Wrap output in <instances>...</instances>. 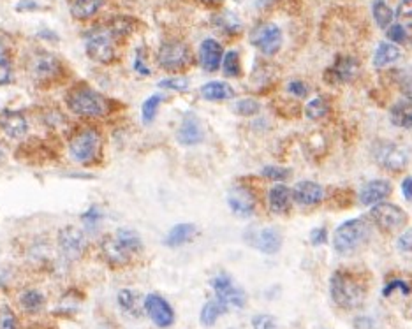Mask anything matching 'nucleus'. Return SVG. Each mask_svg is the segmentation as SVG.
Returning a JSON list of instances; mask_svg holds the SVG:
<instances>
[{"instance_id": "31", "label": "nucleus", "mask_w": 412, "mask_h": 329, "mask_svg": "<svg viewBox=\"0 0 412 329\" xmlns=\"http://www.w3.org/2000/svg\"><path fill=\"white\" fill-rule=\"evenodd\" d=\"M105 0H76L72 4V16L78 20H88L99 11Z\"/></svg>"}, {"instance_id": "38", "label": "nucleus", "mask_w": 412, "mask_h": 329, "mask_svg": "<svg viewBox=\"0 0 412 329\" xmlns=\"http://www.w3.org/2000/svg\"><path fill=\"white\" fill-rule=\"evenodd\" d=\"M224 58V74L226 76H231V78H237V76H240V55H238V51H227L226 57Z\"/></svg>"}, {"instance_id": "34", "label": "nucleus", "mask_w": 412, "mask_h": 329, "mask_svg": "<svg viewBox=\"0 0 412 329\" xmlns=\"http://www.w3.org/2000/svg\"><path fill=\"white\" fill-rule=\"evenodd\" d=\"M20 303H22V307L25 308L27 311H37L43 308L44 296L39 293V290L29 289L20 296Z\"/></svg>"}, {"instance_id": "37", "label": "nucleus", "mask_w": 412, "mask_h": 329, "mask_svg": "<svg viewBox=\"0 0 412 329\" xmlns=\"http://www.w3.org/2000/svg\"><path fill=\"white\" fill-rule=\"evenodd\" d=\"M234 113L240 116H254L261 112V106H259L258 100L254 99H241L234 104Z\"/></svg>"}, {"instance_id": "51", "label": "nucleus", "mask_w": 412, "mask_h": 329, "mask_svg": "<svg viewBox=\"0 0 412 329\" xmlns=\"http://www.w3.org/2000/svg\"><path fill=\"white\" fill-rule=\"evenodd\" d=\"M134 69H136V71L143 76L150 74V69H148V65L143 62V53H141V50L138 51L136 60H134Z\"/></svg>"}, {"instance_id": "46", "label": "nucleus", "mask_w": 412, "mask_h": 329, "mask_svg": "<svg viewBox=\"0 0 412 329\" xmlns=\"http://www.w3.org/2000/svg\"><path fill=\"white\" fill-rule=\"evenodd\" d=\"M0 329H16V317L9 308L0 310Z\"/></svg>"}, {"instance_id": "39", "label": "nucleus", "mask_w": 412, "mask_h": 329, "mask_svg": "<svg viewBox=\"0 0 412 329\" xmlns=\"http://www.w3.org/2000/svg\"><path fill=\"white\" fill-rule=\"evenodd\" d=\"M252 329H279V324L273 315L259 314L252 317Z\"/></svg>"}, {"instance_id": "20", "label": "nucleus", "mask_w": 412, "mask_h": 329, "mask_svg": "<svg viewBox=\"0 0 412 329\" xmlns=\"http://www.w3.org/2000/svg\"><path fill=\"white\" fill-rule=\"evenodd\" d=\"M391 194V183L387 180H372L359 190V201L365 206H373L377 203H383Z\"/></svg>"}, {"instance_id": "6", "label": "nucleus", "mask_w": 412, "mask_h": 329, "mask_svg": "<svg viewBox=\"0 0 412 329\" xmlns=\"http://www.w3.org/2000/svg\"><path fill=\"white\" fill-rule=\"evenodd\" d=\"M370 217H372L373 224H376L383 233H394V231H398L401 226H405V222H407V213H405L401 208L390 203L373 204L372 211H370Z\"/></svg>"}, {"instance_id": "18", "label": "nucleus", "mask_w": 412, "mask_h": 329, "mask_svg": "<svg viewBox=\"0 0 412 329\" xmlns=\"http://www.w3.org/2000/svg\"><path fill=\"white\" fill-rule=\"evenodd\" d=\"M100 252L106 261L113 266H126L133 259V255L120 245V241L113 234H108L100 240Z\"/></svg>"}, {"instance_id": "2", "label": "nucleus", "mask_w": 412, "mask_h": 329, "mask_svg": "<svg viewBox=\"0 0 412 329\" xmlns=\"http://www.w3.org/2000/svg\"><path fill=\"white\" fill-rule=\"evenodd\" d=\"M67 106L79 116H102L108 113V100L88 86H78L67 95Z\"/></svg>"}, {"instance_id": "22", "label": "nucleus", "mask_w": 412, "mask_h": 329, "mask_svg": "<svg viewBox=\"0 0 412 329\" xmlns=\"http://www.w3.org/2000/svg\"><path fill=\"white\" fill-rule=\"evenodd\" d=\"M291 190L286 185H275L270 189L268 192V203L270 210L273 213H286L291 208Z\"/></svg>"}, {"instance_id": "1", "label": "nucleus", "mask_w": 412, "mask_h": 329, "mask_svg": "<svg viewBox=\"0 0 412 329\" xmlns=\"http://www.w3.org/2000/svg\"><path fill=\"white\" fill-rule=\"evenodd\" d=\"M330 293L338 307L344 310H354L365 303L366 287L351 271L338 269L330 278Z\"/></svg>"}, {"instance_id": "19", "label": "nucleus", "mask_w": 412, "mask_h": 329, "mask_svg": "<svg viewBox=\"0 0 412 329\" xmlns=\"http://www.w3.org/2000/svg\"><path fill=\"white\" fill-rule=\"evenodd\" d=\"M224 51L215 39H204L199 46V62L204 71L213 72L220 67Z\"/></svg>"}, {"instance_id": "23", "label": "nucleus", "mask_w": 412, "mask_h": 329, "mask_svg": "<svg viewBox=\"0 0 412 329\" xmlns=\"http://www.w3.org/2000/svg\"><path fill=\"white\" fill-rule=\"evenodd\" d=\"M201 97L206 100H227L234 97V90L231 88V85L224 81H210L206 85L201 86Z\"/></svg>"}, {"instance_id": "14", "label": "nucleus", "mask_w": 412, "mask_h": 329, "mask_svg": "<svg viewBox=\"0 0 412 329\" xmlns=\"http://www.w3.org/2000/svg\"><path fill=\"white\" fill-rule=\"evenodd\" d=\"M359 74V62L354 57H338L326 71L328 83H351Z\"/></svg>"}, {"instance_id": "56", "label": "nucleus", "mask_w": 412, "mask_h": 329, "mask_svg": "<svg viewBox=\"0 0 412 329\" xmlns=\"http://www.w3.org/2000/svg\"><path fill=\"white\" fill-rule=\"evenodd\" d=\"M2 157H4V150H2V147H0V161H2Z\"/></svg>"}, {"instance_id": "36", "label": "nucleus", "mask_w": 412, "mask_h": 329, "mask_svg": "<svg viewBox=\"0 0 412 329\" xmlns=\"http://www.w3.org/2000/svg\"><path fill=\"white\" fill-rule=\"evenodd\" d=\"M164 102V97L159 95V93H155V95L148 97L147 100L143 102V109H141V115H143V120L147 123H150L152 120L155 119V115H157V109L159 106Z\"/></svg>"}, {"instance_id": "27", "label": "nucleus", "mask_w": 412, "mask_h": 329, "mask_svg": "<svg viewBox=\"0 0 412 329\" xmlns=\"http://www.w3.org/2000/svg\"><path fill=\"white\" fill-rule=\"evenodd\" d=\"M400 57H401V51L397 44L380 43L379 46H377L376 53H373V65H376L377 69H383L386 67V65L394 64V62H397Z\"/></svg>"}, {"instance_id": "53", "label": "nucleus", "mask_w": 412, "mask_h": 329, "mask_svg": "<svg viewBox=\"0 0 412 329\" xmlns=\"http://www.w3.org/2000/svg\"><path fill=\"white\" fill-rule=\"evenodd\" d=\"M372 325H373L372 318H368V317L356 318V328H358V329H370Z\"/></svg>"}, {"instance_id": "3", "label": "nucleus", "mask_w": 412, "mask_h": 329, "mask_svg": "<svg viewBox=\"0 0 412 329\" xmlns=\"http://www.w3.org/2000/svg\"><path fill=\"white\" fill-rule=\"evenodd\" d=\"M370 227L363 218H351L340 224L333 234V247L338 254H351L368 240Z\"/></svg>"}, {"instance_id": "8", "label": "nucleus", "mask_w": 412, "mask_h": 329, "mask_svg": "<svg viewBox=\"0 0 412 329\" xmlns=\"http://www.w3.org/2000/svg\"><path fill=\"white\" fill-rule=\"evenodd\" d=\"M251 41L261 53L265 55H277L284 44L282 30L275 23H266V25H258L251 34Z\"/></svg>"}, {"instance_id": "40", "label": "nucleus", "mask_w": 412, "mask_h": 329, "mask_svg": "<svg viewBox=\"0 0 412 329\" xmlns=\"http://www.w3.org/2000/svg\"><path fill=\"white\" fill-rule=\"evenodd\" d=\"M159 86L166 90H175V92H185L189 90V79L187 78H168L159 81Z\"/></svg>"}, {"instance_id": "9", "label": "nucleus", "mask_w": 412, "mask_h": 329, "mask_svg": "<svg viewBox=\"0 0 412 329\" xmlns=\"http://www.w3.org/2000/svg\"><path fill=\"white\" fill-rule=\"evenodd\" d=\"M373 159L380 168L393 173L405 169L408 161L407 152L404 148L394 143H386V141H380L373 147Z\"/></svg>"}, {"instance_id": "11", "label": "nucleus", "mask_w": 412, "mask_h": 329, "mask_svg": "<svg viewBox=\"0 0 412 329\" xmlns=\"http://www.w3.org/2000/svg\"><path fill=\"white\" fill-rule=\"evenodd\" d=\"M212 287L215 290V297L220 300L222 303H226L227 307H234V308H241L245 303H247V294L244 293L241 289H238L237 286L233 283V280L230 278L227 275H215L212 278Z\"/></svg>"}, {"instance_id": "4", "label": "nucleus", "mask_w": 412, "mask_h": 329, "mask_svg": "<svg viewBox=\"0 0 412 329\" xmlns=\"http://www.w3.org/2000/svg\"><path fill=\"white\" fill-rule=\"evenodd\" d=\"M100 148V136L95 129H81L69 141V152L72 159L81 164L92 162L97 157Z\"/></svg>"}, {"instance_id": "13", "label": "nucleus", "mask_w": 412, "mask_h": 329, "mask_svg": "<svg viewBox=\"0 0 412 329\" xmlns=\"http://www.w3.org/2000/svg\"><path fill=\"white\" fill-rule=\"evenodd\" d=\"M227 204L238 217H251L255 211V196L245 185H237L227 194Z\"/></svg>"}, {"instance_id": "21", "label": "nucleus", "mask_w": 412, "mask_h": 329, "mask_svg": "<svg viewBox=\"0 0 412 329\" xmlns=\"http://www.w3.org/2000/svg\"><path fill=\"white\" fill-rule=\"evenodd\" d=\"M204 137L203 127H201V122L197 120L196 115H187L183 119L182 127L178 130V141L185 147H194V145L201 143Z\"/></svg>"}, {"instance_id": "49", "label": "nucleus", "mask_w": 412, "mask_h": 329, "mask_svg": "<svg viewBox=\"0 0 412 329\" xmlns=\"http://www.w3.org/2000/svg\"><path fill=\"white\" fill-rule=\"evenodd\" d=\"M328 240V233L324 227H317V229L312 231V234H310V241H312V245H323L326 243Z\"/></svg>"}, {"instance_id": "15", "label": "nucleus", "mask_w": 412, "mask_h": 329, "mask_svg": "<svg viewBox=\"0 0 412 329\" xmlns=\"http://www.w3.org/2000/svg\"><path fill=\"white\" fill-rule=\"evenodd\" d=\"M291 197L296 201L301 206H316V204L323 203L324 199V189L316 182H298L291 190Z\"/></svg>"}, {"instance_id": "5", "label": "nucleus", "mask_w": 412, "mask_h": 329, "mask_svg": "<svg viewBox=\"0 0 412 329\" xmlns=\"http://www.w3.org/2000/svg\"><path fill=\"white\" fill-rule=\"evenodd\" d=\"M157 62L166 71H183L190 64V48L182 41H168L159 48Z\"/></svg>"}, {"instance_id": "52", "label": "nucleus", "mask_w": 412, "mask_h": 329, "mask_svg": "<svg viewBox=\"0 0 412 329\" xmlns=\"http://www.w3.org/2000/svg\"><path fill=\"white\" fill-rule=\"evenodd\" d=\"M99 217H100L99 210H97L95 206H92L85 215H83V220H86L88 224H95L97 220H99Z\"/></svg>"}, {"instance_id": "43", "label": "nucleus", "mask_w": 412, "mask_h": 329, "mask_svg": "<svg viewBox=\"0 0 412 329\" xmlns=\"http://www.w3.org/2000/svg\"><path fill=\"white\" fill-rule=\"evenodd\" d=\"M263 176L266 180H273V182H282V180H286L289 176V171L284 168H277V166H266L263 169Z\"/></svg>"}, {"instance_id": "17", "label": "nucleus", "mask_w": 412, "mask_h": 329, "mask_svg": "<svg viewBox=\"0 0 412 329\" xmlns=\"http://www.w3.org/2000/svg\"><path fill=\"white\" fill-rule=\"evenodd\" d=\"M251 245L261 250L263 254H277L282 247V234L275 227H263V229L255 231V236H252Z\"/></svg>"}, {"instance_id": "30", "label": "nucleus", "mask_w": 412, "mask_h": 329, "mask_svg": "<svg viewBox=\"0 0 412 329\" xmlns=\"http://www.w3.org/2000/svg\"><path fill=\"white\" fill-rule=\"evenodd\" d=\"M115 238L120 241V245H122V247L126 248L131 255L138 254V252H141V248H143L140 234L133 229H126V227H122V229L117 231Z\"/></svg>"}, {"instance_id": "24", "label": "nucleus", "mask_w": 412, "mask_h": 329, "mask_svg": "<svg viewBox=\"0 0 412 329\" xmlns=\"http://www.w3.org/2000/svg\"><path fill=\"white\" fill-rule=\"evenodd\" d=\"M227 310H230V307H227L226 303H222L220 300H217V297L206 301V303H204V307L201 308V314H199L201 324L213 325L220 317H222L224 314H226Z\"/></svg>"}, {"instance_id": "35", "label": "nucleus", "mask_w": 412, "mask_h": 329, "mask_svg": "<svg viewBox=\"0 0 412 329\" xmlns=\"http://www.w3.org/2000/svg\"><path fill=\"white\" fill-rule=\"evenodd\" d=\"M328 109H330V106H328L326 100H324L323 97H316V99H312L307 104V107H305V115L310 120H319L326 115Z\"/></svg>"}, {"instance_id": "45", "label": "nucleus", "mask_w": 412, "mask_h": 329, "mask_svg": "<svg viewBox=\"0 0 412 329\" xmlns=\"http://www.w3.org/2000/svg\"><path fill=\"white\" fill-rule=\"evenodd\" d=\"M397 16L400 18V22L404 20L405 25H411L412 20V0H401L400 6H398Z\"/></svg>"}, {"instance_id": "16", "label": "nucleus", "mask_w": 412, "mask_h": 329, "mask_svg": "<svg viewBox=\"0 0 412 329\" xmlns=\"http://www.w3.org/2000/svg\"><path fill=\"white\" fill-rule=\"evenodd\" d=\"M0 129H2L6 136L13 137V140H20L29 130V122L20 112L4 109V112H0Z\"/></svg>"}, {"instance_id": "28", "label": "nucleus", "mask_w": 412, "mask_h": 329, "mask_svg": "<svg viewBox=\"0 0 412 329\" xmlns=\"http://www.w3.org/2000/svg\"><path fill=\"white\" fill-rule=\"evenodd\" d=\"M391 122L397 127H404V129H411L412 123V113H411V102L408 99L398 100L393 107L390 109Z\"/></svg>"}, {"instance_id": "47", "label": "nucleus", "mask_w": 412, "mask_h": 329, "mask_svg": "<svg viewBox=\"0 0 412 329\" xmlns=\"http://www.w3.org/2000/svg\"><path fill=\"white\" fill-rule=\"evenodd\" d=\"M398 289H400L401 293L405 294V296H407V294L411 293V289H408V286H407V283H405L404 280L397 278V280H391V282L387 283L386 287H384V289H383V296H386V297H387V296H390L391 293H393V290H398Z\"/></svg>"}, {"instance_id": "12", "label": "nucleus", "mask_w": 412, "mask_h": 329, "mask_svg": "<svg viewBox=\"0 0 412 329\" xmlns=\"http://www.w3.org/2000/svg\"><path fill=\"white\" fill-rule=\"evenodd\" d=\"M143 308L150 321L159 328H169L175 322V311H173L171 304L159 294H148Z\"/></svg>"}, {"instance_id": "33", "label": "nucleus", "mask_w": 412, "mask_h": 329, "mask_svg": "<svg viewBox=\"0 0 412 329\" xmlns=\"http://www.w3.org/2000/svg\"><path fill=\"white\" fill-rule=\"evenodd\" d=\"M134 30V22L133 18H127V16H119V18H113L109 22L108 32L112 34V37H126L129 36Z\"/></svg>"}, {"instance_id": "7", "label": "nucleus", "mask_w": 412, "mask_h": 329, "mask_svg": "<svg viewBox=\"0 0 412 329\" xmlns=\"http://www.w3.org/2000/svg\"><path fill=\"white\" fill-rule=\"evenodd\" d=\"M86 55L92 60L100 64H109L115 58V46H113V37L108 29H95L86 37Z\"/></svg>"}, {"instance_id": "10", "label": "nucleus", "mask_w": 412, "mask_h": 329, "mask_svg": "<svg viewBox=\"0 0 412 329\" xmlns=\"http://www.w3.org/2000/svg\"><path fill=\"white\" fill-rule=\"evenodd\" d=\"M86 245H88V241H86L85 233L79 227L67 226L58 233V248H60L62 255L69 261L81 257L86 250Z\"/></svg>"}, {"instance_id": "55", "label": "nucleus", "mask_w": 412, "mask_h": 329, "mask_svg": "<svg viewBox=\"0 0 412 329\" xmlns=\"http://www.w3.org/2000/svg\"><path fill=\"white\" fill-rule=\"evenodd\" d=\"M199 2H203V4H220L222 0H199Z\"/></svg>"}, {"instance_id": "29", "label": "nucleus", "mask_w": 412, "mask_h": 329, "mask_svg": "<svg viewBox=\"0 0 412 329\" xmlns=\"http://www.w3.org/2000/svg\"><path fill=\"white\" fill-rule=\"evenodd\" d=\"M58 67H60V64H58L57 58L51 57V55L43 53L34 60V72H36L37 78L41 79L51 78V76L57 74Z\"/></svg>"}, {"instance_id": "50", "label": "nucleus", "mask_w": 412, "mask_h": 329, "mask_svg": "<svg viewBox=\"0 0 412 329\" xmlns=\"http://www.w3.org/2000/svg\"><path fill=\"white\" fill-rule=\"evenodd\" d=\"M398 248H400L401 252H405V254H408L411 252V231H405L404 234H400V238H398Z\"/></svg>"}, {"instance_id": "48", "label": "nucleus", "mask_w": 412, "mask_h": 329, "mask_svg": "<svg viewBox=\"0 0 412 329\" xmlns=\"http://www.w3.org/2000/svg\"><path fill=\"white\" fill-rule=\"evenodd\" d=\"M287 92L303 99V97H307L308 88H307V85H305L303 81H300V79H293V81H291L289 85H287Z\"/></svg>"}, {"instance_id": "32", "label": "nucleus", "mask_w": 412, "mask_h": 329, "mask_svg": "<svg viewBox=\"0 0 412 329\" xmlns=\"http://www.w3.org/2000/svg\"><path fill=\"white\" fill-rule=\"evenodd\" d=\"M372 15H373V20H376V23L380 27V29H387V27L391 25V22H393L394 13L393 9L390 8V4H387L386 0H373Z\"/></svg>"}, {"instance_id": "42", "label": "nucleus", "mask_w": 412, "mask_h": 329, "mask_svg": "<svg viewBox=\"0 0 412 329\" xmlns=\"http://www.w3.org/2000/svg\"><path fill=\"white\" fill-rule=\"evenodd\" d=\"M13 78V69L11 62L6 57V53L0 50V85H6V83L11 81Z\"/></svg>"}, {"instance_id": "54", "label": "nucleus", "mask_w": 412, "mask_h": 329, "mask_svg": "<svg viewBox=\"0 0 412 329\" xmlns=\"http://www.w3.org/2000/svg\"><path fill=\"white\" fill-rule=\"evenodd\" d=\"M401 192H404L405 199L411 201V178H408V176L401 182Z\"/></svg>"}, {"instance_id": "25", "label": "nucleus", "mask_w": 412, "mask_h": 329, "mask_svg": "<svg viewBox=\"0 0 412 329\" xmlns=\"http://www.w3.org/2000/svg\"><path fill=\"white\" fill-rule=\"evenodd\" d=\"M196 236V226L194 224H176L166 236V245L168 247H182L189 243Z\"/></svg>"}, {"instance_id": "44", "label": "nucleus", "mask_w": 412, "mask_h": 329, "mask_svg": "<svg viewBox=\"0 0 412 329\" xmlns=\"http://www.w3.org/2000/svg\"><path fill=\"white\" fill-rule=\"evenodd\" d=\"M387 37H390L393 43L404 44L407 41V32H405V27L401 23H397V25L387 27Z\"/></svg>"}, {"instance_id": "41", "label": "nucleus", "mask_w": 412, "mask_h": 329, "mask_svg": "<svg viewBox=\"0 0 412 329\" xmlns=\"http://www.w3.org/2000/svg\"><path fill=\"white\" fill-rule=\"evenodd\" d=\"M217 23H219V27L226 29V32H231V34L238 32V30L241 29L240 20H238L234 15H220L219 18H217Z\"/></svg>"}, {"instance_id": "26", "label": "nucleus", "mask_w": 412, "mask_h": 329, "mask_svg": "<svg viewBox=\"0 0 412 329\" xmlns=\"http://www.w3.org/2000/svg\"><path fill=\"white\" fill-rule=\"evenodd\" d=\"M117 300H119L120 308H122V310L126 311L127 315L140 317V315L143 314L145 308H143V304H141V297H140V294L136 293V290L122 289L119 293V296H117Z\"/></svg>"}]
</instances>
